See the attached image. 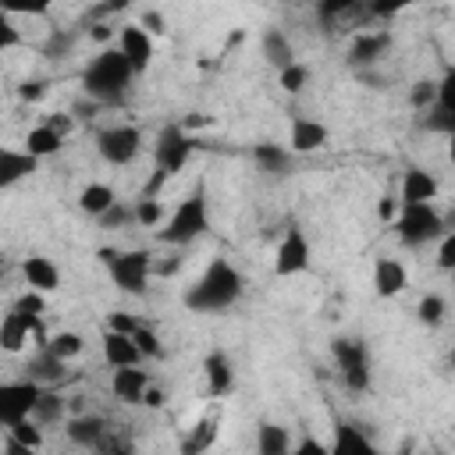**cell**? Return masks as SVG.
Segmentation results:
<instances>
[{
	"label": "cell",
	"mask_w": 455,
	"mask_h": 455,
	"mask_svg": "<svg viewBox=\"0 0 455 455\" xmlns=\"http://www.w3.org/2000/svg\"><path fill=\"white\" fill-rule=\"evenodd\" d=\"M242 288H245V281H242L238 267L228 263L224 256H217V259H210V267L199 274V281L188 284L185 306H188L192 313H220V309L235 306V302L242 299Z\"/></svg>",
	"instance_id": "6da1fadb"
},
{
	"label": "cell",
	"mask_w": 455,
	"mask_h": 455,
	"mask_svg": "<svg viewBox=\"0 0 455 455\" xmlns=\"http://www.w3.org/2000/svg\"><path fill=\"white\" fill-rule=\"evenodd\" d=\"M132 64L121 50H103L89 60V68L82 71V89L89 100H96L100 107H117L132 85Z\"/></svg>",
	"instance_id": "7a4b0ae2"
},
{
	"label": "cell",
	"mask_w": 455,
	"mask_h": 455,
	"mask_svg": "<svg viewBox=\"0 0 455 455\" xmlns=\"http://www.w3.org/2000/svg\"><path fill=\"white\" fill-rule=\"evenodd\" d=\"M192 149H196V139L181 124H164L160 135H156V146H153V178L146 181L142 199H156V192L164 188V181L174 178L188 164Z\"/></svg>",
	"instance_id": "3957f363"
},
{
	"label": "cell",
	"mask_w": 455,
	"mask_h": 455,
	"mask_svg": "<svg viewBox=\"0 0 455 455\" xmlns=\"http://www.w3.org/2000/svg\"><path fill=\"white\" fill-rule=\"evenodd\" d=\"M206 228H210V206H206V192H203V185H199V188H192V192L174 206L167 228H160L156 238L167 242V245H188V242L199 238Z\"/></svg>",
	"instance_id": "277c9868"
},
{
	"label": "cell",
	"mask_w": 455,
	"mask_h": 455,
	"mask_svg": "<svg viewBox=\"0 0 455 455\" xmlns=\"http://www.w3.org/2000/svg\"><path fill=\"white\" fill-rule=\"evenodd\" d=\"M100 259H103L110 281L124 295H146V284H149V274H153V256L146 249H132V252L100 249Z\"/></svg>",
	"instance_id": "5b68a950"
},
{
	"label": "cell",
	"mask_w": 455,
	"mask_h": 455,
	"mask_svg": "<svg viewBox=\"0 0 455 455\" xmlns=\"http://www.w3.org/2000/svg\"><path fill=\"white\" fill-rule=\"evenodd\" d=\"M395 231H398L402 245H427V242H434V238L444 235V217L430 203L402 206L398 210V220H395Z\"/></svg>",
	"instance_id": "8992f818"
},
{
	"label": "cell",
	"mask_w": 455,
	"mask_h": 455,
	"mask_svg": "<svg viewBox=\"0 0 455 455\" xmlns=\"http://www.w3.org/2000/svg\"><path fill=\"white\" fill-rule=\"evenodd\" d=\"M331 355L341 370V380L345 387L352 391H366L370 387V355H366V345L359 338H334L331 341Z\"/></svg>",
	"instance_id": "52a82bcc"
},
{
	"label": "cell",
	"mask_w": 455,
	"mask_h": 455,
	"mask_svg": "<svg viewBox=\"0 0 455 455\" xmlns=\"http://www.w3.org/2000/svg\"><path fill=\"white\" fill-rule=\"evenodd\" d=\"M39 395H43V387H39L36 380H11V384H0V423H4V427H14V423H21V419H32Z\"/></svg>",
	"instance_id": "ba28073f"
},
{
	"label": "cell",
	"mask_w": 455,
	"mask_h": 455,
	"mask_svg": "<svg viewBox=\"0 0 455 455\" xmlns=\"http://www.w3.org/2000/svg\"><path fill=\"white\" fill-rule=\"evenodd\" d=\"M139 146H142V135H139V128H132V124H114V128H103V132L96 135L100 156H103L107 164H114V167L132 164L135 153H139Z\"/></svg>",
	"instance_id": "9c48e42d"
},
{
	"label": "cell",
	"mask_w": 455,
	"mask_h": 455,
	"mask_svg": "<svg viewBox=\"0 0 455 455\" xmlns=\"http://www.w3.org/2000/svg\"><path fill=\"white\" fill-rule=\"evenodd\" d=\"M306 270H309V242H306L302 228L288 224L284 238L277 245V256H274V274L277 277H291V274H306Z\"/></svg>",
	"instance_id": "30bf717a"
},
{
	"label": "cell",
	"mask_w": 455,
	"mask_h": 455,
	"mask_svg": "<svg viewBox=\"0 0 455 455\" xmlns=\"http://www.w3.org/2000/svg\"><path fill=\"white\" fill-rule=\"evenodd\" d=\"M387 50H391V32H384V28H366V32H359V36L352 39V46H348V64H352L355 71H370Z\"/></svg>",
	"instance_id": "8fae6325"
},
{
	"label": "cell",
	"mask_w": 455,
	"mask_h": 455,
	"mask_svg": "<svg viewBox=\"0 0 455 455\" xmlns=\"http://www.w3.org/2000/svg\"><path fill=\"white\" fill-rule=\"evenodd\" d=\"M28 334H36L39 338V348H46V334H43V323H39V316H32V320H25L21 313H7L4 320H0V348L4 352H21L25 348V341H28Z\"/></svg>",
	"instance_id": "7c38bea8"
},
{
	"label": "cell",
	"mask_w": 455,
	"mask_h": 455,
	"mask_svg": "<svg viewBox=\"0 0 455 455\" xmlns=\"http://www.w3.org/2000/svg\"><path fill=\"white\" fill-rule=\"evenodd\" d=\"M117 50L128 57L132 71L139 75V71H146L149 60H153V36H149L142 25H124L121 36H117Z\"/></svg>",
	"instance_id": "4fadbf2b"
},
{
	"label": "cell",
	"mask_w": 455,
	"mask_h": 455,
	"mask_svg": "<svg viewBox=\"0 0 455 455\" xmlns=\"http://www.w3.org/2000/svg\"><path fill=\"white\" fill-rule=\"evenodd\" d=\"M437 196V178L423 167H409L405 178H402V206H419V203H430Z\"/></svg>",
	"instance_id": "5bb4252c"
},
{
	"label": "cell",
	"mask_w": 455,
	"mask_h": 455,
	"mask_svg": "<svg viewBox=\"0 0 455 455\" xmlns=\"http://www.w3.org/2000/svg\"><path fill=\"white\" fill-rule=\"evenodd\" d=\"M68 377L64 370V359H57L50 348H39L28 363H25V380H36L39 387H50V384H60Z\"/></svg>",
	"instance_id": "9a60e30c"
},
{
	"label": "cell",
	"mask_w": 455,
	"mask_h": 455,
	"mask_svg": "<svg viewBox=\"0 0 455 455\" xmlns=\"http://www.w3.org/2000/svg\"><path fill=\"white\" fill-rule=\"evenodd\" d=\"M21 274H25V284L32 288V291H57L60 288V270H57V263L53 259H46V256H28L25 263H21Z\"/></svg>",
	"instance_id": "2e32d148"
},
{
	"label": "cell",
	"mask_w": 455,
	"mask_h": 455,
	"mask_svg": "<svg viewBox=\"0 0 455 455\" xmlns=\"http://www.w3.org/2000/svg\"><path fill=\"white\" fill-rule=\"evenodd\" d=\"M405 284H409V274H405V267L398 259L384 256V259L373 263V288H377L380 299H391V295L405 291Z\"/></svg>",
	"instance_id": "e0dca14e"
},
{
	"label": "cell",
	"mask_w": 455,
	"mask_h": 455,
	"mask_svg": "<svg viewBox=\"0 0 455 455\" xmlns=\"http://www.w3.org/2000/svg\"><path fill=\"white\" fill-rule=\"evenodd\" d=\"M103 359H107L114 370H124V366H139V363H142V352H139V345L132 341V334H114V331H107V334H103Z\"/></svg>",
	"instance_id": "ac0fdd59"
},
{
	"label": "cell",
	"mask_w": 455,
	"mask_h": 455,
	"mask_svg": "<svg viewBox=\"0 0 455 455\" xmlns=\"http://www.w3.org/2000/svg\"><path fill=\"white\" fill-rule=\"evenodd\" d=\"M203 373H206V387H210L213 398L231 395V387H235V370H231V359H228L224 352H210V355L203 359Z\"/></svg>",
	"instance_id": "d6986e66"
},
{
	"label": "cell",
	"mask_w": 455,
	"mask_h": 455,
	"mask_svg": "<svg viewBox=\"0 0 455 455\" xmlns=\"http://www.w3.org/2000/svg\"><path fill=\"white\" fill-rule=\"evenodd\" d=\"M68 441L78 448H100L107 437V419L103 416H71L68 419Z\"/></svg>",
	"instance_id": "ffe728a7"
},
{
	"label": "cell",
	"mask_w": 455,
	"mask_h": 455,
	"mask_svg": "<svg viewBox=\"0 0 455 455\" xmlns=\"http://www.w3.org/2000/svg\"><path fill=\"white\" fill-rule=\"evenodd\" d=\"M114 395L128 405H142V395L149 387V373L139 370V366H124V370H114Z\"/></svg>",
	"instance_id": "44dd1931"
},
{
	"label": "cell",
	"mask_w": 455,
	"mask_h": 455,
	"mask_svg": "<svg viewBox=\"0 0 455 455\" xmlns=\"http://www.w3.org/2000/svg\"><path fill=\"white\" fill-rule=\"evenodd\" d=\"M331 455H380V451L370 444V437L355 423H338L334 441H331Z\"/></svg>",
	"instance_id": "7402d4cb"
},
{
	"label": "cell",
	"mask_w": 455,
	"mask_h": 455,
	"mask_svg": "<svg viewBox=\"0 0 455 455\" xmlns=\"http://www.w3.org/2000/svg\"><path fill=\"white\" fill-rule=\"evenodd\" d=\"M36 167H39V160L32 153H25V149L21 153L18 149H0V188H11L14 181L36 174Z\"/></svg>",
	"instance_id": "603a6c76"
},
{
	"label": "cell",
	"mask_w": 455,
	"mask_h": 455,
	"mask_svg": "<svg viewBox=\"0 0 455 455\" xmlns=\"http://www.w3.org/2000/svg\"><path fill=\"white\" fill-rule=\"evenodd\" d=\"M256 451L259 455H291L295 444H291V430L281 427V423H259L256 427Z\"/></svg>",
	"instance_id": "cb8c5ba5"
},
{
	"label": "cell",
	"mask_w": 455,
	"mask_h": 455,
	"mask_svg": "<svg viewBox=\"0 0 455 455\" xmlns=\"http://www.w3.org/2000/svg\"><path fill=\"white\" fill-rule=\"evenodd\" d=\"M288 142H291L295 153H313V149H320V146L327 142V128H323L320 121L295 117V121H291V135H288Z\"/></svg>",
	"instance_id": "d4e9b609"
},
{
	"label": "cell",
	"mask_w": 455,
	"mask_h": 455,
	"mask_svg": "<svg viewBox=\"0 0 455 455\" xmlns=\"http://www.w3.org/2000/svg\"><path fill=\"white\" fill-rule=\"evenodd\" d=\"M252 160L267 174H288L291 171V153L284 146H277V142H256L252 146Z\"/></svg>",
	"instance_id": "484cf974"
},
{
	"label": "cell",
	"mask_w": 455,
	"mask_h": 455,
	"mask_svg": "<svg viewBox=\"0 0 455 455\" xmlns=\"http://www.w3.org/2000/svg\"><path fill=\"white\" fill-rule=\"evenodd\" d=\"M263 57L277 68V75H281L284 68H291V64H295L291 43H288V36H284L281 28H267V32H263Z\"/></svg>",
	"instance_id": "4316f807"
},
{
	"label": "cell",
	"mask_w": 455,
	"mask_h": 455,
	"mask_svg": "<svg viewBox=\"0 0 455 455\" xmlns=\"http://www.w3.org/2000/svg\"><path fill=\"white\" fill-rule=\"evenodd\" d=\"M114 203H117V196H114V188L103 185V181H89V185L82 188V196H78V206H82L85 213H92V217H103Z\"/></svg>",
	"instance_id": "83f0119b"
},
{
	"label": "cell",
	"mask_w": 455,
	"mask_h": 455,
	"mask_svg": "<svg viewBox=\"0 0 455 455\" xmlns=\"http://www.w3.org/2000/svg\"><path fill=\"white\" fill-rule=\"evenodd\" d=\"M60 146H64V135H57L50 124H39V128H32V132L25 135V153H32L36 160L53 156Z\"/></svg>",
	"instance_id": "f1b7e54d"
},
{
	"label": "cell",
	"mask_w": 455,
	"mask_h": 455,
	"mask_svg": "<svg viewBox=\"0 0 455 455\" xmlns=\"http://www.w3.org/2000/svg\"><path fill=\"white\" fill-rule=\"evenodd\" d=\"M213 441H217V419H199V423L181 437V455H206Z\"/></svg>",
	"instance_id": "f546056e"
},
{
	"label": "cell",
	"mask_w": 455,
	"mask_h": 455,
	"mask_svg": "<svg viewBox=\"0 0 455 455\" xmlns=\"http://www.w3.org/2000/svg\"><path fill=\"white\" fill-rule=\"evenodd\" d=\"M46 348L57 355V359H75V355H82V348H85V341L75 334V331H57L50 341H46Z\"/></svg>",
	"instance_id": "4dcf8cb0"
},
{
	"label": "cell",
	"mask_w": 455,
	"mask_h": 455,
	"mask_svg": "<svg viewBox=\"0 0 455 455\" xmlns=\"http://www.w3.org/2000/svg\"><path fill=\"white\" fill-rule=\"evenodd\" d=\"M60 416H64V398H60L57 391L43 387V395H39V402H36L32 419H36V423H57Z\"/></svg>",
	"instance_id": "1f68e13d"
},
{
	"label": "cell",
	"mask_w": 455,
	"mask_h": 455,
	"mask_svg": "<svg viewBox=\"0 0 455 455\" xmlns=\"http://www.w3.org/2000/svg\"><path fill=\"white\" fill-rule=\"evenodd\" d=\"M419 128L455 139V114H451V110H444V107H430V110L419 117Z\"/></svg>",
	"instance_id": "d6a6232c"
},
{
	"label": "cell",
	"mask_w": 455,
	"mask_h": 455,
	"mask_svg": "<svg viewBox=\"0 0 455 455\" xmlns=\"http://www.w3.org/2000/svg\"><path fill=\"white\" fill-rule=\"evenodd\" d=\"M409 103H412L419 114H427L430 107H437V82H434V78H419V82H412V89H409Z\"/></svg>",
	"instance_id": "836d02e7"
},
{
	"label": "cell",
	"mask_w": 455,
	"mask_h": 455,
	"mask_svg": "<svg viewBox=\"0 0 455 455\" xmlns=\"http://www.w3.org/2000/svg\"><path fill=\"white\" fill-rule=\"evenodd\" d=\"M444 299L441 295H423L419 299V306H416V316H419V323H427V327H437L441 320H444Z\"/></svg>",
	"instance_id": "e575fe53"
},
{
	"label": "cell",
	"mask_w": 455,
	"mask_h": 455,
	"mask_svg": "<svg viewBox=\"0 0 455 455\" xmlns=\"http://www.w3.org/2000/svg\"><path fill=\"white\" fill-rule=\"evenodd\" d=\"M71 46H75V32H68V28H50V36H46V43H43V53H46V57H68Z\"/></svg>",
	"instance_id": "d590c367"
},
{
	"label": "cell",
	"mask_w": 455,
	"mask_h": 455,
	"mask_svg": "<svg viewBox=\"0 0 455 455\" xmlns=\"http://www.w3.org/2000/svg\"><path fill=\"white\" fill-rule=\"evenodd\" d=\"M277 82H281V89H284V92H291V96H299V92L306 89V82H309V68L295 60L291 68H284V71L277 75Z\"/></svg>",
	"instance_id": "8d00e7d4"
},
{
	"label": "cell",
	"mask_w": 455,
	"mask_h": 455,
	"mask_svg": "<svg viewBox=\"0 0 455 455\" xmlns=\"http://www.w3.org/2000/svg\"><path fill=\"white\" fill-rule=\"evenodd\" d=\"M7 434H11L14 441L28 444V448H39V444H43V430H39V423H36V419H21V423L7 427Z\"/></svg>",
	"instance_id": "74e56055"
},
{
	"label": "cell",
	"mask_w": 455,
	"mask_h": 455,
	"mask_svg": "<svg viewBox=\"0 0 455 455\" xmlns=\"http://www.w3.org/2000/svg\"><path fill=\"white\" fill-rule=\"evenodd\" d=\"M132 341L139 345V352L142 355H149V359H156L164 348H160V338H156V331L153 327H146V323H139V331L132 334Z\"/></svg>",
	"instance_id": "f35d334b"
},
{
	"label": "cell",
	"mask_w": 455,
	"mask_h": 455,
	"mask_svg": "<svg viewBox=\"0 0 455 455\" xmlns=\"http://www.w3.org/2000/svg\"><path fill=\"white\" fill-rule=\"evenodd\" d=\"M43 309H46V299H43V291H32V288H28V291H25V295H21L18 302H14V313H21L25 320L39 316Z\"/></svg>",
	"instance_id": "ab89813d"
},
{
	"label": "cell",
	"mask_w": 455,
	"mask_h": 455,
	"mask_svg": "<svg viewBox=\"0 0 455 455\" xmlns=\"http://www.w3.org/2000/svg\"><path fill=\"white\" fill-rule=\"evenodd\" d=\"M160 217H164V206H160L156 199H139V203H135V220H139L142 228L160 224Z\"/></svg>",
	"instance_id": "60d3db41"
},
{
	"label": "cell",
	"mask_w": 455,
	"mask_h": 455,
	"mask_svg": "<svg viewBox=\"0 0 455 455\" xmlns=\"http://www.w3.org/2000/svg\"><path fill=\"white\" fill-rule=\"evenodd\" d=\"M128 220H135V210H128L124 203H114V206L100 217V228H110V231H114V228H124Z\"/></svg>",
	"instance_id": "b9f144b4"
},
{
	"label": "cell",
	"mask_w": 455,
	"mask_h": 455,
	"mask_svg": "<svg viewBox=\"0 0 455 455\" xmlns=\"http://www.w3.org/2000/svg\"><path fill=\"white\" fill-rule=\"evenodd\" d=\"M437 107H444V110L455 114V68H448L444 78L437 82Z\"/></svg>",
	"instance_id": "7bdbcfd3"
},
{
	"label": "cell",
	"mask_w": 455,
	"mask_h": 455,
	"mask_svg": "<svg viewBox=\"0 0 455 455\" xmlns=\"http://www.w3.org/2000/svg\"><path fill=\"white\" fill-rule=\"evenodd\" d=\"M107 331H114V334H135L139 331V320L128 316V313H110L107 316Z\"/></svg>",
	"instance_id": "ee69618b"
},
{
	"label": "cell",
	"mask_w": 455,
	"mask_h": 455,
	"mask_svg": "<svg viewBox=\"0 0 455 455\" xmlns=\"http://www.w3.org/2000/svg\"><path fill=\"white\" fill-rule=\"evenodd\" d=\"M437 267L441 270H455V231H444V242L437 249Z\"/></svg>",
	"instance_id": "f6af8a7d"
},
{
	"label": "cell",
	"mask_w": 455,
	"mask_h": 455,
	"mask_svg": "<svg viewBox=\"0 0 455 455\" xmlns=\"http://www.w3.org/2000/svg\"><path fill=\"white\" fill-rule=\"evenodd\" d=\"M21 46V32L7 21V14H0V50H14Z\"/></svg>",
	"instance_id": "bcb514c9"
},
{
	"label": "cell",
	"mask_w": 455,
	"mask_h": 455,
	"mask_svg": "<svg viewBox=\"0 0 455 455\" xmlns=\"http://www.w3.org/2000/svg\"><path fill=\"white\" fill-rule=\"evenodd\" d=\"M291 455H331V444H323V441H316V437H302Z\"/></svg>",
	"instance_id": "7dc6e473"
},
{
	"label": "cell",
	"mask_w": 455,
	"mask_h": 455,
	"mask_svg": "<svg viewBox=\"0 0 455 455\" xmlns=\"http://www.w3.org/2000/svg\"><path fill=\"white\" fill-rule=\"evenodd\" d=\"M43 92H46V82H39V78H28V82H21V85H18V96H21V100H28V103L43 100Z\"/></svg>",
	"instance_id": "c3c4849f"
},
{
	"label": "cell",
	"mask_w": 455,
	"mask_h": 455,
	"mask_svg": "<svg viewBox=\"0 0 455 455\" xmlns=\"http://www.w3.org/2000/svg\"><path fill=\"white\" fill-rule=\"evenodd\" d=\"M114 11H124V0H110V4H96V7H89L85 11V18L96 25L100 18H107V14H114Z\"/></svg>",
	"instance_id": "681fc988"
},
{
	"label": "cell",
	"mask_w": 455,
	"mask_h": 455,
	"mask_svg": "<svg viewBox=\"0 0 455 455\" xmlns=\"http://www.w3.org/2000/svg\"><path fill=\"white\" fill-rule=\"evenodd\" d=\"M142 28L149 32V36H164L167 28H164V14L160 11H142Z\"/></svg>",
	"instance_id": "f907efd6"
},
{
	"label": "cell",
	"mask_w": 455,
	"mask_h": 455,
	"mask_svg": "<svg viewBox=\"0 0 455 455\" xmlns=\"http://www.w3.org/2000/svg\"><path fill=\"white\" fill-rule=\"evenodd\" d=\"M398 206H402V203H398L395 196H384V199L377 203V213H380V220L395 224V220H398Z\"/></svg>",
	"instance_id": "816d5d0a"
},
{
	"label": "cell",
	"mask_w": 455,
	"mask_h": 455,
	"mask_svg": "<svg viewBox=\"0 0 455 455\" xmlns=\"http://www.w3.org/2000/svg\"><path fill=\"white\" fill-rule=\"evenodd\" d=\"M46 124H50L57 135H68V132L75 128V121H71L68 114H50V117H46Z\"/></svg>",
	"instance_id": "f5cc1de1"
},
{
	"label": "cell",
	"mask_w": 455,
	"mask_h": 455,
	"mask_svg": "<svg viewBox=\"0 0 455 455\" xmlns=\"http://www.w3.org/2000/svg\"><path fill=\"white\" fill-rule=\"evenodd\" d=\"M89 39H96V43H110V39H114V28H110L107 21H96V25H89Z\"/></svg>",
	"instance_id": "db71d44e"
},
{
	"label": "cell",
	"mask_w": 455,
	"mask_h": 455,
	"mask_svg": "<svg viewBox=\"0 0 455 455\" xmlns=\"http://www.w3.org/2000/svg\"><path fill=\"white\" fill-rule=\"evenodd\" d=\"M4 455H36V448H28V444H21V441H14L11 434L4 437Z\"/></svg>",
	"instance_id": "11a10c76"
},
{
	"label": "cell",
	"mask_w": 455,
	"mask_h": 455,
	"mask_svg": "<svg viewBox=\"0 0 455 455\" xmlns=\"http://www.w3.org/2000/svg\"><path fill=\"white\" fill-rule=\"evenodd\" d=\"M103 455H135V448H132V441H110L107 448H103Z\"/></svg>",
	"instance_id": "9f6ffc18"
},
{
	"label": "cell",
	"mask_w": 455,
	"mask_h": 455,
	"mask_svg": "<svg viewBox=\"0 0 455 455\" xmlns=\"http://www.w3.org/2000/svg\"><path fill=\"white\" fill-rule=\"evenodd\" d=\"M402 11V4H370V14L373 18H391V14H398Z\"/></svg>",
	"instance_id": "6f0895ef"
},
{
	"label": "cell",
	"mask_w": 455,
	"mask_h": 455,
	"mask_svg": "<svg viewBox=\"0 0 455 455\" xmlns=\"http://www.w3.org/2000/svg\"><path fill=\"white\" fill-rule=\"evenodd\" d=\"M71 110H75V117H92V114L100 110V103H96V100H78Z\"/></svg>",
	"instance_id": "680465c9"
},
{
	"label": "cell",
	"mask_w": 455,
	"mask_h": 455,
	"mask_svg": "<svg viewBox=\"0 0 455 455\" xmlns=\"http://www.w3.org/2000/svg\"><path fill=\"white\" fill-rule=\"evenodd\" d=\"M142 405H149V409H160V405H164V391L149 384V387H146V395H142Z\"/></svg>",
	"instance_id": "91938a15"
},
{
	"label": "cell",
	"mask_w": 455,
	"mask_h": 455,
	"mask_svg": "<svg viewBox=\"0 0 455 455\" xmlns=\"http://www.w3.org/2000/svg\"><path fill=\"white\" fill-rule=\"evenodd\" d=\"M178 267H181V259L174 256V259H167V263H160V267H156V274H160V277H167V274H174Z\"/></svg>",
	"instance_id": "94428289"
},
{
	"label": "cell",
	"mask_w": 455,
	"mask_h": 455,
	"mask_svg": "<svg viewBox=\"0 0 455 455\" xmlns=\"http://www.w3.org/2000/svg\"><path fill=\"white\" fill-rule=\"evenodd\" d=\"M444 231H455V206H451L448 217H444Z\"/></svg>",
	"instance_id": "6125c7cd"
},
{
	"label": "cell",
	"mask_w": 455,
	"mask_h": 455,
	"mask_svg": "<svg viewBox=\"0 0 455 455\" xmlns=\"http://www.w3.org/2000/svg\"><path fill=\"white\" fill-rule=\"evenodd\" d=\"M448 160L455 164V139H451V146H448Z\"/></svg>",
	"instance_id": "be15d7a7"
},
{
	"label": "cell",
	"mask_w": 455,
	"mask_h": 455,
	"mask_svg": "<svg viewBox=\"0 0 455 455\" xmlns=\"http://www.w3.org/2000/svg\"><path fill=\"white\" fill-rule=\"evenodd\" d=\"M448 363H451V366H455V348H451V355H448Z\"/></svg>",
	"instance_id": "e7e4bbea"
}]
</instances>
